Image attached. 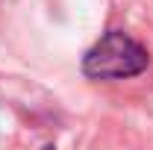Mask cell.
I'll use <instances>...</instances> for the list:
<instances>
[{"label": "cell", "instance_id": "6da1fadb", "mask_svg": "<svg viewBox=\"0 0 153 150\" xmlns=\"http://www.w3.org/2000/svg\"><path fill=\"white\" fill-rule=\"evenodd\" d=\"M150 53L133 36L112 30L82 56V74L91 79H130L147 71Z\"/></svg>", "mask_w": 153, "mask_h": 150}, {"label": "cell", "instance_id": "7a4b0ae2", "mask_svg": "<svg viewBox=\"0 0 153 150\" xmlns=\"http://www.w3.org/2000/svg\"><path fill=\"white\" fill-rule=\"evenodd\" d=\"M44 150H56V147H50V144H47V147H44Z\"/></svg>", "mask_w": 153, "mask_h": 150}]
</instances>
